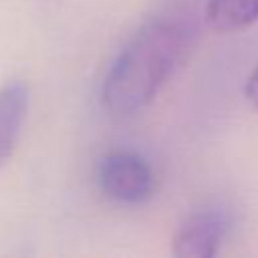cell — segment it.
<instances>
[{
  "label": "cell",
  "mask_w": 258,
  "mask_h": 258,
  "mask_svg": "<svg viewBox=\"0 0 258 258\" xmlns=\"http://www.w3.org/2000/svg\"><path fill=\"white\" fill-rule=\"evenodd\" d=\"M230 228L226 210L212 206L191 212L171 240V252L177 258H212Z\"/></svg>",
  "instance_id": "cell-3"
},
{
  "label": "cell",
  "mask_w": 258,
  "mask_h": 258,
  "mask_svg": "<svg viewBox=\"0 0 258 258\" xmlns=\"http://www.w3.org/2000/svg\"><path fill=\"white\" fill-rule=\"evenodd\" d=\"M244 95H246V99L250 101V105L258 111V67H256V69L250 73V77L246 79Z\"/></svg>",
  "instance_id": "cell-6"
},
{
  "label": "cell",
  "mask_w": 258,
  "mask_h": 258,
  "mask_svg": "<svg viewBox=\"0 0 258 258\" xmlns=\"http://www.w3.org/2000/svg\"><path fill=\"white\" fill-rule=\"evenodd\" d=\"M30 91L22 79H12L0 89V169L10 159L28 117Z\"/></svg>",
  "instance_id": "cell-4"
},
{
  "label": "cell",
  "mask_w": 258,
  "mask_h": 258,
  "mask_svg": "<svg viewBox=\"0 0 258 258\" xmlns=\"http://www.w3.org/2000/svg\"><path fill=\"white\" fill-rule=\"evenodd\" d=\"M204 18L218 34L238 32L258 20V0H208Z\"/></svg>",
  "instance_id": "cell-5"
},
{
  "label": "cell",
  "mask_w": 258,
  "mask_h": 258,
  "mask_svg": "<svg viewBox=\"0 0 258 258\" xmlns=\"http://www.w3.org/2000/svg\"><path fill=\"white\" fill-rule=\"evenodd\" d=\"M99 189L119 204H141L155 189L151 165L131 149H113L99 157L95 167Z\"/></svg>",
  "instance_id": "cell-2"
},
{
  "label": "cell",
  "mask_w": 258,
  "mask_h": 258,
  "mask_svg": "<svg viewBox=\"0 0 258 258\" xmlns=\"http://www.w3.org/2000/svg\"><path fill=\"white\" fill-rule=\"evenodd\" d=\"M189 50V32L175 20L141 26L113 58L101 85V105L111 117H129L145 109Z\"/></svg>",
  "instance_id": "cell-1"
}]
</instances>
